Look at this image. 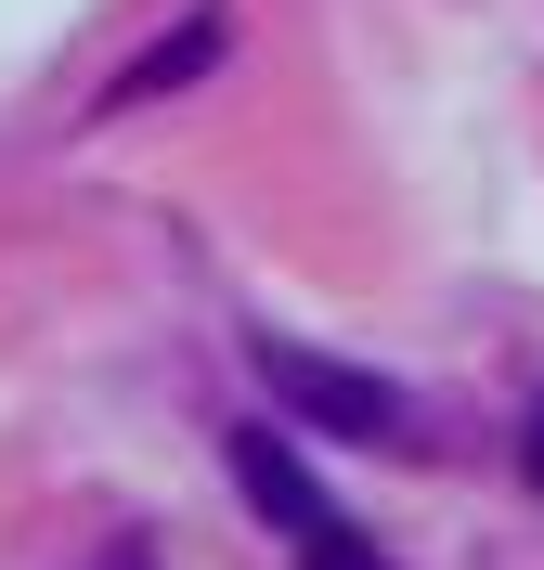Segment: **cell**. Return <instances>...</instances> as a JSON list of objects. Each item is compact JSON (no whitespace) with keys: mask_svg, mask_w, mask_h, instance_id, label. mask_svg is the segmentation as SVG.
<instances>
[{"mask_svg":"<svg viewBox=\"0 0 544 570\" xmlns=\"http://www.w3.org/2000/svg\"><path fill=\"white\" fill-rule=\"evenodd\" d=\"M247 363H259V390H273V415H311L337 441H415V402L389 376H363V363H325V351H298V337H247Z\"/></svg>","mask_w":544,"mask_h":570,"instance_id":"1","label":"cell"},{"mask_svg":"<svg viewBox=\"0 0 544 570\" xmlns=\"http://www.w3.org/2000/svg\"><path fill=\"white\" fill-rule=\"evenodd\" d=\"M220 52H234V27H220V13H181V27L156 39V52H130V78H117V105H156V91H181V78H208Z\"/></svg>","mask_w":544,"mask_h":570,"instance_id":"2","label":"cell"},{"mask_svg":"<svg viewBox=\"0 0 544 570\" xmlns=\"http://www.w3.org/2000/svg\"><path fill=\"white\" fill-rule=\"evenodd\" d=\"M286 544H298V570H389V558H376V532H363L350 505H325V519H311V532H286Z\"/></svg>","mask_w":544,"mask_h":570,"instance_id":"3","label":"cell"},{"mask_svg":"<svg viewBox=\"0 0 544 570\" xmlns=\"http://www.w3.org/2000/svg\"><path fill=\"white\" fill-rule=\"evenodd\" d=\"M518 480L544 493V390H532V428H518Z\"/></svg>","mask_w":544,"mask_h":570,"instance_id":"4","label":"cell"},{"mask_svg":"<svg viewBox=\"0 0 544 570\" xmlns=\"http://www.w3.org/2000/svg\"><path fill=\"white\" fill-rule=\"evenodd\" d=\"M91 570H156V544H144V532H117V544H105Z\"/></svg>","mask_w":544,"mask_h":570,"instance_id":"5","label":"cell"}]
</instances>
